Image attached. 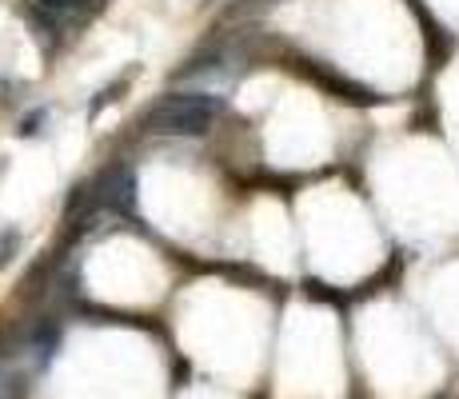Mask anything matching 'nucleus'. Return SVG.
Listing matches in <instances>:
<instances>
[{
    "instance_id": "nucleus-1",
    "label": "nucleus",
    "mask_w": 459,
    "mask_h": 399,
    "mask_svg": "<svg viewBox=\"0 0 459 399\" xmlns=\"http://www.w3.org/2000/svg\"><path fill=\"white\" fill-rule=\"evenodd\" d=\"M224 112V96L216 92H172L156 108H148V132L160 136H204L208 124Z\"/></svg>"
}]
</instances>
